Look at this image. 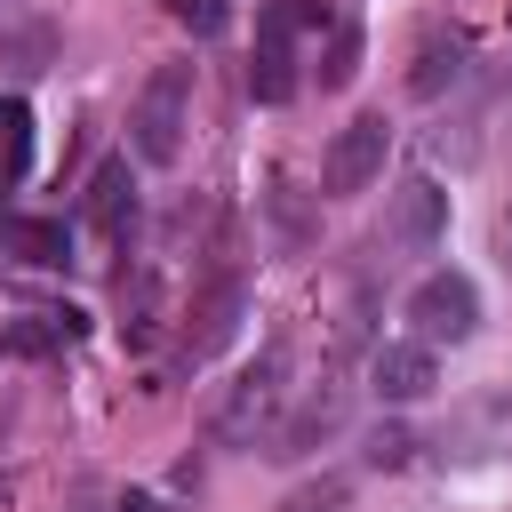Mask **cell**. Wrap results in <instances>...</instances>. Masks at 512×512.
<instances>
[{
    "mask_svg": "<svg viewBox=\"0 0 512 512\" xmlns=\"http://www.w3.org/2000/svg\"><path fill=\"white\" fill-rule=\"evenodd\" d=\"M384 232L400 240V248H440V232H448V192L432 184V176H408L400 192H392V208H384Z\"/></svg>",
    "mask_w": 512,
    "mask_h": 512,
    "instance_id": "ba28073f",
    "label": "cell"
},
{
    "mask_svg": "<svg viewBox=\"0 0 512 512\" xmlns=\"http://www.w3.org/2000/svg\"><path fill=\"white\" fill-rule=\"evenodd\" d=\"M344 424H352V384H336V376H328V384H312V392H304V400L264 432V456H272V464H296V456L328 448Z\"/></svg>",
    "mask_w": 512,
    "mask_h": 512,
    "instance_id": "5b68a950",
    "label": "cell"
},
{
    "mask_svg": "<svg viewBox=\"0 0 512 512\" xmlns=\"http://www.w3.org/2000/svg\"><path fill=\"white\" fill-rule=\"evenodd\" d=\"M352 72H360V32L336 24V40H328V56H320V88H344Z\"/></svg>",
    "mask_w": 512,
    "mask_h": 512,
    "instance_id": "e0dca14e",
    "label": "cell"
},
{
    "mask_svg": "<svg viewBox=\"0 0 512 512\" xmlns=\"http://www.w3.org/2000/svg\"><path fill=\"white\" fill-rule=\"evenodd\" d=\"M8 56H16V72H40V64H48V32H40V24H24V32L8 40Z\"/></svg>",
    "mask_w": 512,
    "mask_h": 512,
    "instance_id": "d6986e66",
    "label": "cell"
},
{
    "mask_svg": "<svg viewBox=\"0 0 512 512\" xmlns=\"http://www.w3.org/2000/svg\"><path fill=\"white\" fill-rule=\"evenodd\" d=\"M408 320L424 344H464V336H480V288L464 272H424L408 288Z\"/></svg>",
    "mask_w": 512,
    "mask_h": 512,
    "instance_id": "8992f818",
    "label": "cell"
},
{
    "mask_svg": "<svg viewBox=\"0 0 512 512\" xmlns=\"http://www.w3.org/2000/svg\"><path fill=\"white\" fill-rule=\"evenodd\" d=\"M496 256H504V264H512V200H504V208H496Z\"/></svg>",
    "mask_w": 512,
    "mask_h": 512,
    "instance_id": "ffe728a7",
    "label": "cell"
},
{
    "mask_svg": "<svg viewBox=\"0 0 512 512\" xmlns=\"http://www.w3.org/2000/svg\"><path fill=\"white\" fill-rule=\"evenodd\" d=\"M368 384L392 400V408H408V400H424L432 384H440V352L416 336V344H376L368 352Z\"/></svg>",
    "mask_w": 512,
    "mask_h": 512,
    "instance_id": "9c48e42d",
    "label": "cell"
},
{
    "mask_svg": "<svg viewBox=\"0 0 512 512\" xmlns=\"http://www.w3.org/2000/svg\"><path fill=\"white\" fill-rule=\"evenodd\" d=\"M168 16H176L192 40H216V32L232 24V0H168Z\"/></svg>",
    "mask_w": 512,
    "mask_h": 512,
    "instance_id": "2e32d148",
    "label": "cell"
},
{
    "mask_svg": "<svg viewBox=\"0 0 512 512\" xmlns=\"http://www.w3.org/2000/svg\"><path fill=\"white\" fill-rule=\"evenodd\" d=\"M240 312H248V288H240V280H216V288H208V304L192 312L200 328L184 336V360H208V352H224V344H232V328H240Z\"/></svg>",
    "mask_w": 512,
    "mask_h": 512,
    "instance_id": "8fae6325",
    "label": "cell"
},
{
    "mask_svg": "<svg viewBox=\"0 0 512 512\" xmlns=\"http://www.w3.org/2000/svg\"><path fill=\"white\" fill-rule=\"evenodd\" d=\"M280 392H288V352H264L256 368H240L232 392H224V408H216V440H232V448L264 440L280 424Z\"/></svg>",
    "mask_w": 512,
    "mask_h": 512,
    "instance_id": "277c9868",
    "label": "cell"
},
{
    "mask_svg": "<svg viewBox=\"0 0 512 512\" xmlns=\"http://www.w3.org/2000/svg\"><path fill=\"white\" fill-rule=\"evenodd\" d=\"M88 216H96V224H104L112 240H120V232L136 224V200H128V168H120V160H112V168H104V176L88 184Z\"/></svg>",
    "mask_w": 512,
    "mask_h": 512,
    "instance_id": "4fadbf2b",
    "label": "cell"
},
{
    "mask_svg": "<svg viewBox=\"0 0 512 512\" xmlns=\"http://www.w3.org/2000/svg\"><path fill=\"white\" fill-rule=\"evenodd\" d=\"M296 32H304V0H264L256 8V56H248V96L256 104L296 96Z\"/></svg>",
    "mask_w": 512,
    "mask_h": 512,
    "instance_id": "3957f363",
    "label": "cell"
},
{
    "mask_svg": "<svg viewBox=\"0 0 512 512\" xmlns=\"http://www.w3.org/2000/svg\"><path fill=\"white\" fill-rule=\"evenodd\" d=\"M464 56H472V48H464V32H424V40H416V64H408V88H416L424 104H432V96H448V88L464 80Z\"/></svg>",
    "mask_w": 512,
    "mask_h": 512,
    "instance_id": "30bf717a",
    "label": "cell"
},
{
    "mask_svg": "<svg viewBox=\"0 0 512 512\" xmlns=\"http://www.w3.org/2000/svg\"><path fill=\"white\" fill-rule=\"evenodd\" d=\"M280 512H352V480H336V472H320V480H304Z\"/></svg>",
    "mask_w": 512,
    "mask_h": 512,
    "instance_id": "9a60e30c",
    "label": "cell"
},
{
    "mask_svg": "<svg viewBox=\"0 0 512 512\" xmlns=\"http://www.w3.org/2000/svg\"><path fill=\"white\" fill-rule=\"evenodd\" d=\"M72 336H80V312H24V320L8 328L16 352H48V344H72Z\"/></svg>",
    "mask_w": 512,
    "mask_h": 512,
    "instance_id": "5bb4252c",
    "label": "cell"
},
{
    "mask_svg": "<svg viewBox=\"0 0 512 512\" xmlns=\"http://www.w3.org/2000/svg\"><path fill=\"white\" fill-rule=\"evenodd\" d=\"M112 512H168V496H144V488H136V496H120Z\"/></svg>",
    "mask_w": 512,
    "mask_h": 512,
    "instance_id": "44dd1931",
    "label": "cell"
},
{
    "mask_svg": "<svg viewBox=\"0 0 512 512\" xmlns=\"http://www.w3.org/2000/svg\"><path fill=\"white\" fill-rule=\"evenodd\" d=\"M384 152H392L384 112H360V120L336 128V144H328V160H320V184H328L336 200H344V192H368V184L384 176Z\"/></svg>",
    "mask_w": 512,
    "mask_h": 512,
    "instance_id": "52a82bcc",
    "label": "cell"
},
{
    "mask_svg": "<svg viewBox=\"0 0 512 512\" xmlns=\"http://www.w3.org/2000/svg\"><path fill=\"white\" fill-rule=\"evenodd\" d=\"M0 240L24 256V264H64L72 256V232L56 216H0Z\"/></svg>",
    "mask_w": 512,
    "mask_h": 512,
    "instance_id": "7c38bea8",
    "label": "cell"
},
{
    "mask_svg": "<svg viewBox=\"0 0 512 512\" xmlns=\"http://www.w3.org/2000/svg\"><path fill=\"white\" fill-rule=\"evenodd\" d=\"M184 128H192V56L152 64V80H144V96L128 112V144H136L144 168H168L184 152Z\"/></svg>",
    "mask_w": 512,
    "mask_h": 512,
    "instance_id": "6da1fadb",
    "label": "cell"
},
{
    "mask_svg": "<svg viewBox=\"0 0 512 512\" xmlns=\"http://www.w3.org/2000/svg\"><path fill=\"white\" fill-rule=\"evenodd\" d=\"M408 456H416V432H408V424H376V440H368V464H376V472H400Z\"/></svg>",
    "mask_w": 512,
    "mask_h": 512,
    "instance_id": "ac0fdd59",
    "label": "cell"
},
{
    "mask_svg": "<svg viewBox=\"0 0 512 512\" xmlns=\"http://www.w3.org/2000/svg\"><path fill=\"white\" fill-rule=\"evenodd\" d=\"M448 464H512V384H488V392H472L448 424H440V440H432Z\"/></svg>",
    "mask_w": 512,
    "mask_h": 512,
    "instance_id": "7a4b0ae2",
    "label": "cell"
}]
</instances>
